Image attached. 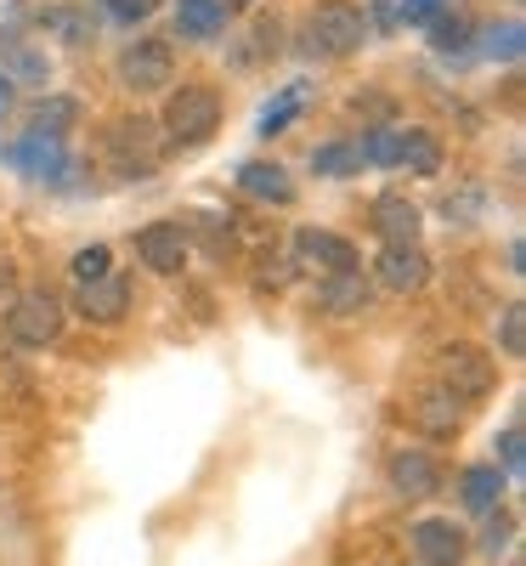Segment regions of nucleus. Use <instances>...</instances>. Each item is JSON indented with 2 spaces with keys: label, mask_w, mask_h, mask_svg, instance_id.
Returning <instances> with one entry per match:
<instances>
[{
  "label": "nucleus",
  "mask_w": 526,
  "mask_h": 566,
  "mask_svg": "<svg viewBox=\"0 0 526 566\" xmlns=\"http://www.w3.org/2000/svg\"><path fill=\"white\" fill-rule=\"evenodd\" d=\"M482 52H487L493 63H520V52H526V29H520V18L487 23V29H482Z\"/></svg>",
  "instance_id": "nucleus-23"
},
{
  "label": "nucleus",
  "mask_w": 526,
  "mask_h": 566,
  "mask_svg": "<svg viewBox=\"0 0 526 566\" xmlns=\"http://www.w3.org/2000/svg\"><path fill=\"white\" fill-rule=\"evenodd\" d=\"M170 80H176V52L165 40H136L119 52V85L136 91V97H154Z\"/></svg>",
  "instance_id": "nucleus-5"
},
{
  "label": "nucleus",
  "mask_w": 526,
  "mask_h": 566,
  "mask_svg": "<svg viewBox=\"0 0 526 566\" xmlns=\"http://www.w3.org/2000/svg\"><path fill=\"white\" fill-rule=\"evenodd\" d=\"M238 187H244L250 199L261 205H295V181L283 165H266V159H250V165H238Z\"/></svg>",
  "instance_id": "nucleus-17"
},
{
  "label": "nucleus",
  "mask_w": 526,
  "mask_h": 566,
  "mask_svg": "<svg viewBox=\"0 0 526 566\" xmlns=\"http://www.w3.org/2000/svg\"><path fill=\"white\" fill-rule=\"evenodd\" d=\"M408 424H413V431H424V437H453L459 424H464V408L442 386H430V391H413L408 397Z\"/></svg>",
  "instance_id": "nucleus-13"
},
{
  "label": "nucleus",
  "mask_w": 526,
  "mask_h": 566,
  "mask_svg": "<svg viewBox=\"0 0 526 566\" xmlns=\"http://www.w3.org/2000/svg\"><path fill=\"white\" fill-rule=\"evenodd\" d=\"M374 12H379V23H386V29H397L402 23V0H374Z\"/></svg>",
  "instance_id": "nucleus-34"
},
{
  "label": "nucleus",
  "mask_w": 526,
  "mask_h": 566,
  "mask_svg": "<svg viewBox=\"0 0 526 566\" xmlns=\"http://www.w3.org/2000/svg\"><path fill=\"white\" fill-rule=\"evenodd\" d=\"M0 74H7L12 85H18V80H23V85H45V74H52V69H45L40 52H23V45H18V52L0 57Z\"/></svg>",
  "instance_id": "nucleus-27"
},
{
  "label": "nucleus",
  "mask_w": 526,
  "mask_h": 566,
  "mask_svg": "<svg viewBox=\"0 0 526 566\" xmlns=\"http://www.w3.org/2000/svg\"><path fill=\"white\" fill-rule=\"evenodd\" d=\"M12 159H18V170H23L29 181H45V187H69V181H74V159H69V148H63V136L29 130L18 148H12Z\"/></svg>",
  "instance_id": "nucleus-7"
},
{
  "label": "nucleus",
  "mask_w": 526,
  "mask_h": 566,
  "mask_svg": "<svg viewBox=\"0 0 526 566\" xmlns=\"http://www.w3.org/2000/svg\"><path fill=\"white\" fill-rule=\"evenodd\" d=\"M419 566H424V560H419Z\"/></svg>",
  "instance_id": "nucleus-39"
},
{
  "label": "nucleus",
  "mask_w": 526,
  "mask_h": 566,
  "mask_svg": "<svg viewBox=\"0 0 526 566\" xmlns=\"http://www.w3.org/2000/svg\"><path fill=\"white\" fill-rule=\"evenodd\" d=\"M397 170L442 176V142L430 136V130H402V142H397Z\"/></svg>",
  "instance_id": "nucleus-20"
},
{
  "label": "nucleus",
  "mask_w": 526,
  "mask_h": 566,
  "mask_svg": "<svg viewBox=\"0 0 526 566\" xmlns=\"http://www.w3.org/2000/svg\"><path fill=\"white\" fill-rule=\"evenodd\" d=\"M12 283H18V272H12V261H0V295H7V290H12Z\"/></svg>",
  "instance_id": "nucleus-37"
},
{
  "label": "nucleus",
  "mask_w": 526,
  "mask_h": 566,
  "mask_svg": "<svg viewBox=\"0 0 526 566\" xmlns=\"http://www.w3.org/2000/svg\"><path fill=\"white\" fill-rule=\"evenodd\" d=\"M312 170L328 176V181H346L362 170V148L357 142H323V148H312Z\"/></svg>",
  "instance_id": "nucleus-21"
},
{
  "label": "nucleus",
  "mask_w": 526,
  "mask_h": 566,
  "mask_svg": "<svg viewBox=\"0 0 526 566\" xmlns=\"http://www.w3.org/2000/svg\"><path fill=\"white\" fill-rule=\"evenodd\" d=\"M504 255H509L504 266H509V272L520 277V272H526V261H520V255H526V244H520V239H509V250H504Z\"/></svg>",
  "instance_id": "nucleus-36"
},
{
  "label": "nucleus",
  "mask_w": 526,
  "mask_h": 566,
  "mask_svg": "<svg viewBox=\"0 0 526 566\" xmlns=\"http://www.w3.org/2000/svg\"><path fill=\"white\" fill-rule=\"evenodd\" d=\"M159 125H165L170 148H204V142L215 136V125H221V97L210 85H181V91L165 97Z\"/></svg>",
  "instance_id": "nucleus-1"
},
{
  "label": "nucleus",
  "mask_w": 526,
  "mask_h": 566,
  "mask_svg": "<svg viewBox=\"0 0 526 566\" xmlns=\"http://www.w3.org/2000/svg\"><path fill=\"white\" fill-rule=\"evenodd\" d=\"M368 18L357 12V7H340V0H328V7H317L312 12V23H306V45L317 57H351L357 45L368 40Z\"/></svg>",
  "instance_id": "nucleus-4"
},
{
  "label": "nucleus",
  "mask_w": 526,
  "mask_h": 566,
  "mask_svg": "<svg viewBox=\"0 0 526 566\" xmlns=\"http://www.w3.org/2000/svg\"><path fill=\"white\" fill-rule=\"evenodd\" d=\"M301 108H306V85L295 80V85H283L277 97H272V103L261 108V125H255V130H261V136H277V130H290Z\"/></svg>",
  "instance_id": "nucleus-22"
},
{
  "label": "nucleus",
  "mask_w": 526,
  "mask_h": 566,
  "mask_svg": "<svg viewBox=\"0 0 526 566\" xmlns=\"http://www.w3.org/2000/svg\"><path fill=\"white\" fill-rule=\"evenodd\" d=\"M424 29H430V45H436L442 57H470V23H464L459 12H453V18H448V12H436Z\"/></svg>",
  "instance_id": "nucleus-24"
},
{
  "label": "nucleus",
  "mask_w": 526,
  "mask_h": 566,
  "mask_svg": "<svg viewBox=\"0 0 526 566\" xmlns=\"http://www.w3.org/2000/svg\"><path fill=\"white\" fill-rule=\"evenodd\" d=\"M408 538H413V555H419L424 566H459V560L470 555L464 527L448 522V515H424V522L408 527Z\"/></svg>",
  "instance_id": "nucleus-9"
},
{
  "label": "nucleus",
  "mask_w": 526,
  "mask_h": 566,
  "mask_svg": "<svg viewBox=\"0 0 526 566\" xmlns=\"http://www.w3.org/2000/svg\"><path fill=\"white\" fill-rule=\"evenodd\" d=\"M436 380H442V391L459 397V402H482V397H493V386H498V363H493L482 346L453 340V346L436 352Z\"/></svg>",
  "instance_id": "nucleus-2"
},
{
  "label": "nucleus",
  "mask_w": 526,
  "mask_h": 566,
  "mask_svg": "<svg viewBox=\"0 0 526 566\" xmlns=\"http://www.w3.org/2000/svg\"><path fill=\"white\" fill-rule=\"evenodd\" d=\"M397 142H402V130H391V125H379V130H368L357 148H362V165H374V170H397Z\"/></svg>",
  "instance_id": "nucleus-25"
},
{
  "label": "nucleus",
  "mask_w": 526,
  "mask_h": 566,
  "mask_svg": "<svg viewBox=\"0 0 526 566\" xmlns=\"http://www.w3.org/2000/svg\"><path fill=\"white\" fill-rule=\"evenodd\" d=\"M498 346H504V357H526V306L520 301H509L498 312Z\"/></svg>",
  "instance_id": "nucleus-28"
},
{
  "label": "nucleus",
  "mask_w": 526,
  "mask_h": 566,
  "mask_svg": "<svg viewBox=\"0 0 526 566\" xmlns=\"http://www.w3.org/2000/svg\"><path fill=\"white\" fill-rule=\"evenodd\" d=\"M317 301H323V312H328V317H357V312H368V306H374V283H368L357 266L328 272V277L317 283Z\"/></svg>",
  "instance_id": "nucleus-15"
},
{
  "label": "nucleus",
  "mask_w": 526,
  "mask_h": 566,
  "mask_svg": "<svg viewBox=\"0 0 526 566\" xmlns=\"http://www.w3.org/2000/svg\"><path fill=\"white\" fill-rule=\"evenodd\" d=\"M227 29V0H176V34L181 40H215Z\"/></svg>",
  "instance_id": "nucleus-19"
},
{
  "label": "nucleus",
  "mask_w": 526,
  "mask_h": 566,
  "mask_svg": "<svg viewBox=\"0 0 526 566\" xmlns=\"http://www.w3.org/2000/svg\"><path fill=\"white\" fill-rule=\"evenodd\" d=\"M515 533H520V522H515L509 510L493 504V510H487V527H482V549H487V555H504V549L515 544Z\"/></svg>",
  "instance_id": "nucleus-29"
},
{
  "label": "nucleus",
  "mask_w": 526,
  "mask_h": 566,
  "mask_svg": "<svg viewBox=\"0 0 526 566\" xmlns=\"http://www.w3.org/2000/svg\"><path fill=\"white\" fill-rule=\"evenodd\" d=\"M74 119H80V103H74V97H45V103L34 108V130H45V136H63Z\"/></svg>",
  "instance_id": "nucleus-26"
},
{
  "label": "nucleus",
  "mask_w": 526,
  "mask_h": 566,
  "mask_svg": "<svg viewBox=\"0 0 526 566\" xmlns=\"http://www.w3.org/2000/svg\"><path fill=\"white\" fill-rule=\"evenodd\" d=\"M374 277L386 283V290H397V295H413V290H424L430 261H424L419 244H386L374 255Z\"/></svg>",
  "instance_id": "nucleus-12"
},
{
  "label": "nucleus",
  "mask_w": 526,
  "mask_h": 566,
  "mask_svg": "<svg viewBox=\"0 0 526 566\" xmlns=\"http://www.w3.org/2000/svg\"><path fill=\"white\" fill-rule=\"evenodd\" d=\"M436 12H448V0H402V23H430Z\"/></svg>",
  "instance_id": "nucleus-33"
},
{
  "label": "nucleus",
  "mask_w": 526,
  "mask_h": 566,
  "mask_svg": "<svg viewBox=\"0 0 526 566\" xmlns=\"http://www.w3.org/2000/svg\"><path fill=\"white\" fill-rule=\"evenodd\" d=\"M515 566H520V560H515Z\"/></svg>",
  "instance_id": "nucleus-38"
},
{
  "label": "nucleus",
  "mask_w": 526,
  "mask_h": 566,
  "mask_svg": "<svg viewBox=\"0 0 526 566\" xmlns=\"http://www.w3.org/2000/svg\"><path fill=\"white\" fill-rule=\"evenodd\" d=\"M108 244H85L80 255H74V283H97V277H108Z\"/></svg>",
  "instance_id": "nucleus-30"
},
{
  "label": "nucleus",
  "mask_w": 526,
  "mask_h": 566,
  "mask_svg": "<svg viewBox=\"0 0 526 566\" xmlns=\"http://www.w3.org/2000/svg\"><path fill=\"white\" fill-rule=\"evenodd\" d=\"M498 459H504V476H509V482L526 470V453H520V424H509V431L498 437Z\"/></svg>",
  "instance_id": "nucleus-32"
},
{
  "label": "nucleus",
  "mask_w": 526,
  "mask_h": 566,
  "mask_svg": "<svg viewBox=\"0 0 526 566\" xmlns=\"http://www.w3.org/2000/svg\"><path fill=\"white\" fill-rule=\"evenodd\" d=\"M386 482L402 493V499H430L442 488V464L430 459L424 448H397L391 464H386Z\"/></svg>",
  "instance_id": "nucleus-11"
},
{
  "label": "nucleus",
  "mask_w": 526,
  "mask_h": 566,
  "mask_svg": "<svg viewBox=\"0 0 526 566\" xmlns=\"http://www.w3.org/2000/svg\"><path fill=\"white\" fill-rule=\"evenodd\" d=\"M504 488H509V476L498 464H470L464 476H459V499H464V510H475V515H487L498 499H504Z\"/></svg>",
  "instance_id": "nucleus-18"
},
{
  "label": "nucleus",
  "mask_w": 526,
  "mask_h": 566,
  "mask_svg": "<svg viewBox=\"0 0 526 566\" xmlns=\"http://www.w3.org/2000/svg\"><path fill=\"white\" fill-rule=\"evenodd\" d=\"M187 255H193V232H187L181 221H154V227L136 232V261L154 277H176L187 266Z\"/></svg>",
  "instance_id": "nucleus-6"
},
{
  "label": "nucleus",
  "mask_w": 526,
  "mask_h": 566,
  "mask_svg": "<svg viewBox=\"0 0 526 566\" xmlns=\"http://www.w3.org/2000/svg\"><path fill=\"white\" fill-rule=\"evenodd\" d=\"M295 266H306V272H346V266H357V244L351 239H340V232H328V227H301L295 232Z\"/></svg>",
  "instance_id": "nucleus-10"
},
{
  "label": "nucleus",
  "mask_w": 526,
  "mask_h": 566,
  "mask_svg": "<svg viewBox=\"0 0 526 566\" xmlns=\"http://www.w3.org/2000/svg\"><path fill=\"white\" fill-rule=\"evenodd\" d=\"M12 103H18V91H12V80H7V74H0V125L12 119Z\"/></svg>",
  "instance_id": "nucleus-35"
},
{
  "label": "nucleus",
  "mask_w": 526,
  "mask_h": 566,
  "mask_svg": "<svg viewBox=\"0 0 526 566\" xmlns=\"http://www.w3.org/2000/svg\"><path fill=\"white\" fill-rule=\"evenodd\" d=\"M154 119H114L108 125V154L119 165V176H154L159 148H154Z\"/></svg>",
  "instance_id": "nucleus-8"
},
{
  "label": "nucleus",
  "mask_w": 526,
  "mask_h": 566,
  "mask_svg": "<svg viewBox=\"0 0 526 566\" xmlns=\"http://www.w3.org/2000/svg\"><path fill=\"white\" fill-rule=\"evenodd\" d=\"M74 306H80V317L85 323H125V312H130V283L125 277H97V283H80V295H74Z\"/></svg>",
  "instance_id": "nucleus-14"
},
{
  "label": "nucleus",
  "mask_w": 526,
  "mask_h": 566,
  "mask_svg": "<svg viewBox=\"0 0 526 566\" xmlns=\"http://www.w3.org/2000/svg\"><path fill=\"white\" fill-rule=\"evenodd\" d=\"M419 227H424V216H419V205H408L402 193H386V199L374 205L379 244H419Z\"/></svg>",
  "instance_id": "nucleus-16"
},
{
  "label": "nucleus",
  "mask_w": 526,
  "mask_h": 566,
  "mask_svg": "<svg viewBox=\"0 0 526 566\" xmlns=\"http://www.w3.org/2000/svg\"><path fill=\"white\" fill-rule=\"evenodd\" d=\"M7 335L29 352H45L57 335H63V301L52 290H29L7 306Z\"/></svg>",
  "instance_id": "nucleus-3"
},
{
  "label": "nucleus",
  "mask_w": 526,
  "mask_h": 566,
  "mask_svg": "<svg viewBox=\"0 0 526 566\" xmlns=\"http://www.w3.org/2000/svg\"><path fill=\"white\" fill-rule=\"evenodd\" d=\"M97 7H103L108 18H119V23H148V18L159 12V0H97Z\"/></svg>",
  "instance_id": "nucleus-31"
}]
</instances>
